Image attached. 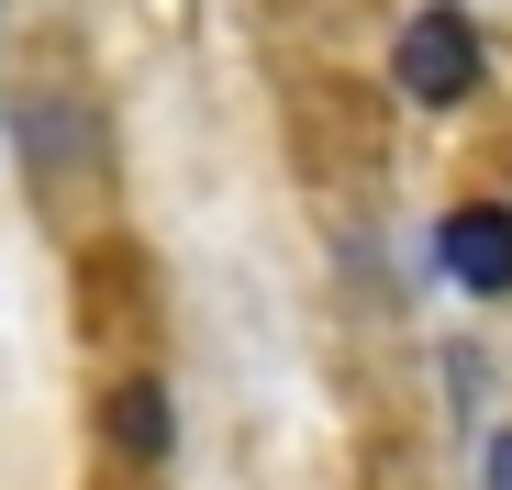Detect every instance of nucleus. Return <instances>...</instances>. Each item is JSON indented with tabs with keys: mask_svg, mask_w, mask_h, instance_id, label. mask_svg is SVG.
<instances>
[{
	"mask_svg": "<svg viewBox=\"0 0 512 490\" xmlns=\"http://www.w3.org/2000/svg\"><path fill=\"white\" fill-rule=\"evenodd\" d=\"M390 78H401V90H412L423 112L468 101V90H479V34H468V12H412V23H401Z\"/></svg>",
	"mask_w": 512,
	"mask_h": 490,
	"instance_id": "f257e3e1",
	"label": "nucleus"
},
{
	"mask_svg": "<svg viewBox=\"0 0 512 490\" xmlns=\"http://www.w3.org/2000/svg\"><path fill=\"white\" fill-rule=\"evenodd\" d=\"M435 257H446L457 290H512V212H501V201L446 212V223H435Z\"/></svg>",
	"mask_w": 512,
	"mask_h": 490,
	"instance_id": "f03ea898",
	"label": "nucleus"
},
{
	"mask_svg": "<svg viewBox=\"0 0 512 490\" xmlns=\"http://www.w3.org/2000/svg\"><path fill=\"white\" fill-rule=\"evenodd\" d=\"M112 446H123L134 468L167 457V390H156V379H123V390H112Z\"/></svg>",
	"mask_w": 512,
	"mask_h": 490,
	"instance_id": "7ed1b4c3",
	"label": "nucleus"
},
{
	"mask_svg": "<svg viewBox=\"0 0 512 490\" xmlns=\"http://www.w3.org/2000/svg\"><path fill=\"white\" fill-rule=\"evenodd\" d=\"M490 490H512V435H490Z\"/></svg>",
	"mask_w": 512,
	"mask_h": 490,
	"instance_id": "20e7f679",
	"label": "nucleus"
}]
</instances>
